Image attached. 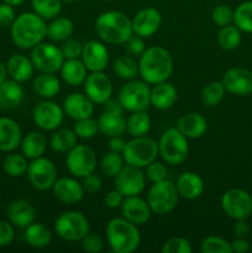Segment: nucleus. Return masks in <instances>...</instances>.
<instances>
[{
    "mask_svg": "<svg viewBox=\"0 0 252 253\" xmlns=\"http://www.w3.org/2000/svg\"><path fill=\"white\" fill-rule=\"evenodd\" d=\"M173 73V58L168 49L152 46L145 49L138 61V74L147 84L156 85L168 81Z\"/></svg>",
    "mask_w": 252,
    "mask_h": 253,
    "instance_id": "obj_1",
    "label": "nucleus"
},
{
    "mask_svg": "<svg viewBox=\"0 0 252 253\" xmlns=\"http://www.w3.org/2000/svg\"><path fill=\"white\" fill-rule=\"evenodd\" d=\"M11 40L19 48L31 49L47 36V24L36 12H22L10 26Z\"/></svg>",
    "mask_w": 252,
    "mask_h": 253,
    "instance_id": "obj_2",
    "label": "nucleus"
},
{
    "mask_svg": "<svg viewBox=\"0 0 252 253\" xmlns=\"http://www.w3.org/2000/svg\"><path fill=\"white\" fill-rule=\"evenodd\" d=\"M95 31L101 41L110 44H123L132 36L131 19L121 11H105L95 21Z\"/></svg>",
    "mask_w": 252,
    "mask_h": 253,
    "instance_id": "obj_3",
    "label": "nucleus"
},
{
    "mask_svg": "<svg viewBox=\"0 0 252 253\" xmlns=\"http://www.w3.org/2000/svg\"><path fill=\"white\" fill-rule=\"evenodd\" d=\"M106 240L111 251L132 253L141 244V235L135 224L124 217H114L106 225Z\"/></svg>",
    "mask_w": 252,
    "mask_h": 253,
    "instance_id": "obj_4",
    "label": "nucleus"
},
{
    "mask_svg": "<svg viewBox=\"0 0 252 253\" xmlns=\"http://www.w3.org/2000/svg\"><path fill=\"white\" fill-rule=\"evenodd\" d=\"M158 155L168 165H180L189 155L188 138L177 127L168 128L158 141Z\"/></svg>",
    "mask_w": 252,
    "mask_h": 253,
    "instance_id": "obj_5",
    "label": "nucleus"
},
{
    "mask_svg": "<svg viewBox=\"0 0 252 253\" xmlns=\"http://www.w3.org/2000/svg\"><path fill=\"white\" fill-rule=\"evenodd\" d=\"M158 156V142L147 136L133 137L126 142L123 157L126 165L137 168H146L156 161Z\"/></svg>",
    "mask_w": 252,
    "mask_h": 253,
    "instance_id": "obj_6",
    "label": "nucleus"
},
{
    "mask_svg": "<svg viewBox=\"0 0 252 253\" xmlns=\"http://www.w3.org/2000/svg\"><path fill=\"white\" fill-rule=\"evenodd\" d=\"M177 187L169 179H163L161 182L153 183L147 193V203L151 208V211L157 215L169 214L174 210L178 204Z\"/></svg>",
    "mask_w": 252,
    "mask_h": 253,
    "instance_id": "obj_7",
    "label": "nucleus"
},
{
    "mask_svg": "<svg viewBox=\"0 0 252 253\" xmlns=\"http://www.w3.org/2000/svg\"><path fill=\"white\" fill-rule=\"evenodd\" d=\"M118 99L130 113L145 111L151 105V88L145 81L131 79L121 86Z\"/></svg>",
    "mask_w": 252,
    "mask_h": 253,
    "instance_id": "obj_8",
    "label": "nucleus"
},
{
    "mask_svg": "<svg viewBox=\"0 0 252 253\" xmlns=\"http://www.w3.org/2000/svg\"><path fill=\"white\" fill-rule=\"evenodd\" d=\"M54 231L64 241H81L89 232V221L82 212L66 211L57 217Z\"/></svg>",
    "mask_w": 252,
    "mask_h": 253,
    "instance_id": "obj_9",
    "label": "nucleus"
},
{
    "mask_svg": "<svg viewBox=\"0 0 252 253\" xmlns=\"http://www.w3.org/2000/svg\"><path fill=\"white\" fill-rule=\"evenodd\" d=\"M30 59L35 69L40 73L52 74H56L66 61L61 48L47 42H40L34 48H31Z\"/></svg>",
    "mask_w": 252,
    "mask_h": 253,
    "instance_id": "obj_10",
    "label": "nucleus"
},
{
    "mask_svg": "<svg viewBox=\"0 0 252 253\" xmlns=\"http://www.w3.org/2000/svg\"><path fill=\"white\" fill-rule=\"evenodd\" d=\"M221 209L234 220H245L252 214V197L241 188H232L221 197Z\"/></svg>",
    "mask_w": 252,
    "mask_h": 253,
    "instance_id": "obj_11",
    "label": "nucleus"
},
{
    "mask_svg": "<svg viewBox=\"0 0 252 253\" xmlns=\"http://www.w3.org/2000/svg\"><path fill=\"white\" fill-rule=\"evenodd\" d=\"M27 178L35 189L44 190L52 189L57 180V168L54 163L48 158L37 157L29 163L27 167Z\"/></svg>",
    "mask_w": 252,
    "mask_h": 253,
    "instance_id": "obj_12",
    "label": "nucleus"
},
{
    "mask_svg": "<svg viewBox=\"0 0 252 253\" xmlns=\"http://www.w3.org/2000/svg\"><path fill=\"white\" fill-rule=\"evenodd\" d=\"M66 165L71 174L77 178H84L95 170L96 155L89 146L77 143L69 152H67Z\"/></svg>",
    "mask_w": 252,
    "mask_h": 253,
    "instance_id": "obj_13",
    "label": "nucleus"
},
{
    "mask_svg": "<svg viewBox=\"0 0 252 253\" xmlns=\"http://www.w3.org/2000/svg\"><path fill=\"white\" fill-rule=\"evenodd\" d=\"M145 187L146 174L141 168L126 165L115 177V188L124 197L141 194Z\"/></svg>",
    "mask_w": 252,
    "mask_h": 253,
    "instance_id": "obj_14",
    "label": "nucleus"
},
{
    "mask_svg": "<svg viewBox=\"0 0 252 253\" xmlns=\"http://www.w3.org/2000/svg\"><path fill=\"white\" fill-rule=\"evenodd\" d=\"M64 111L63 108L54 101H41L37 104L32 111V118L35 124L40 128L46 131H53L61 126L63 121Z\"/></svg>",
    "mask_w": 252,
    "mask_h": 253,
    "instance_id": "obj_15",
    "label": "nucleus"
},
{
    "mask_svg": "<svg viewBox=\"0 0 252 253\" xmlns=\"http://www.w3.org/2000/svg\"><path fill=\"white\" fill-rule=\"evenodd\" d=\"M84 91L94 104H104L113 95V83L103 72H91L84 82Z\"/></svg>",
    "mask_w": 252,
    "mask_h": 253,
    "instance_id": "obj_16",
    "label": "nucleus"
},
{
    "mask_svg": "<svg viewBox=\"0 0 252 253\" xmlns=\"http://www.w3.org/2000/svg\"><path fill=\"white\" fill-rule=\"evenodd\" d=\"M225 90L235 95H250L252 94V72L250 69L234 67L227 69L222 76Z\"/></svg>",
    "mask_w": 252,
    "mask_h": 253,
    "instance_id": "obj_17",
    "label": "nucleus"
},
{
    "mask_svg": "<svg viewBox=\"0 0 252 253\" xmlns=\"http://www.w3.org/2000/svg\"><path fill=\"white\" fill-rule=\"evenodd\" d=\"M132 31L142 39L153 36L162 25V15L155 7H145L140 10L131 20Z\"/></svg>",
    "mask_w": 252,
    "mask_h": 253,
    "instance_id": "obj_18",
    "label": "nucleus"
},
{
    "mask_svg": "<svg viewBox=\"0 0 252 253\" xmlns=\"http://www.w3.org/2000/svg\"><path fill=\"white\" fill-rule=\"evenodd\" d=\"M81 59L89 72H103L109 63V51L103 42L89 41L83 44Z\"/></svg>",
    "mask_w": 252,
    "mask_h": 253,
    "instance_id": "obj_19",
    "label": "nucleus"
},
{
    "mask_svg": "<svg viewBox=\"0 0 252 253\" xmlns=\"http://www.w3.org/2000/svg\"><path fill=\"white\" fill-rule=\"evenodd\" d=\"M120 209L124 219L132 222L136 226L146 224L150 220L151 212H152L147 200L142 199L138 195L124 198V202L121 204Z\"/></svg>",
    "mask_w": 252,
    "mask_h": 253,
    "instance_id": "obj_20",
    "label": "nucleus"
},
{
    "mask_svg": "<svg viewBox=\"0 0 252 253\" xmlns=\"http://www.w3.org/2000/svg\"><path fill=\"white\" fill-rule=\"evenodd\" d=\"M54 198L63 204H77L82 202L84 197V189L82 183L73 178H59L52 187Z\"/></svg>",
    "mask_w": 252,
    "mask_h": 253,
    "instance_id": "obj_21",
    "label": "nucleus"
},
{
    "mask_svg": "<svg viewBox=\"0 0 252 253\" xmlns=\"http://www.w3.org/2000/svg\"><path fill=\"white\" fill-rule=\"evenodd\" d=\"M63 111L73 120L90 118L94 113V103L86 94L72 93L63 101Z\"/></svg>",
    "mask_w": 252,
    "mask_h": 253,
    "instance_id": "obj_22",
    "label": "nucleus"
},
{
    "mask_svg": "<svg viewBox=\"0 0 252 253\" xmlns=\"http://www.w3.org/2000/svg\"><path fill=\"white\" fill-rule=\"evenodd\" d=\"M22 140V131L19 124L10 118H0V151L10 152L16 150Z\"/></svg>",
    "mask_w": 252,
    "mask_h": 253,
    "instance_id": "obj_23",
    "label": "nucleus"
},
{
    "mask_svg": "<svg viewBox=\"0 0 252 253\" xmlns=\"http://www.w3.org/2000/svg\"><path fill=\"white\" fill-rule=\"evenodd\" d=\"M175 187L179 197L193 200L199 198L204 192V180L198 173L184 172L177 178Z\"/></svg>",
    "mask_w": 252,
    "mask_h": 253,
    "instance_id": "obj_24",
    "label": "nucleus"
},
{
    "mask_svg": "<svg viewBox=\"0 0 252 253\" xmlns=\"http://www.w3.org/2000/svg\"><path fill=\"white\" fill-rule=\"evenodd\" d=\"M7 216H9V221L14 226L26 229L29 225L35 221L36 211L31 203L24 199H19L11 203L9 210H7Z\"/></svg>",
    "mask_w": 252,
    "mask_h": 253,
    "instance_id": "obj_25",
    "label": "nucleus"
},
{
    "mask_svg": "<svg viewBox=\"0 0 252 253\" xmlns=\"http://www.w3.org/2000/svg\"><path fill=\"white\" fill-rule=\"evenodd\" d=\"M177 128L187 138H199L207 132L208 121L198 113H188L180 116L177 121Z\"/></svg>",
    "mask_w": 252,
    "mask_h": 253,
    "instance_id": "obj_26",
    "label": "nucleus"
},
{
    "mask_svg": "<svg viewBox=\"0 0 252 253\" xmlns=\"http://www.w3.org/2000/svg\"><path fill=\"white\" fill-rule=\"evenodd\" d=\"M178 99V91L172 83L167 81L158 83L151 89V105L157 110H168L175 104Z\"/></svg>",
    "mask_w": 252,
    "mask_h": 253,
    "instance_id": "obj_27",
    "label": "nucleus"
},
{
    "mask_svg": "<svg viewBox=\"0 0 252 253\" xmlns=\"http://www.w3.org/2000/svg\"><path fill=\"white\" fill-rule=\"evenodd\" d=\"M7 76L15 82L25 83L30 81L34 76L35 67L31 59L27 58L24 54H14L9 58L6 63Z\"/></svg>",
    "mask_w": 252,
    "mask_h": 253,
    "instance_id": "obj_28",
    "label": "nucleus"
},
{
    "mask_svg": "<svg viewBox=\"0 0 252 253\" xmlns=\"http://www.w3.org/2000/svg\"><path fill=\"white\" fill-rule=\"evenodd\" d=\"M24 96V88L20 85L19 82L6 79L0 84V109L2 110L16 109L22 103Z\"/></svg>",
    "mask_w": 252,
    "mask_h": 253,
    "instance_id": "obj_29",
    "label": "nucleus"
},
{
    "mask_svg": "<svg viewBox=\"0 0 252 253\" xmlns=\"http://www.w3.org/2000/svg\"><path fill=\"white\" fill-rule=\"evenodd\" d=\"M61 77L68 85L78 86L84 84L86 79V67L82 62V59L74 58V59H66L62 64L61 69Z\"/></svg>",
    "mask_w": 252,
    "mask_h": 253,
    "instance_id": "obj_30",
    "label": "nucleus"
},
{
    "mask_svg": "<svg viewBox=\"0 0 252 253\" xmlns=\"http://www.w3.org/2000/svg\"><path fill=\"white\" fill-rule=\"evenodd\" d=\"M21 151L22 155L30 160H35L44 155L47 150V138L46 136L39 131H32L27 133L21 140Z\"/></svg>",
    "mask_w": 252,
    "mask_h": 253,
    "instance_id": "obj_31",
    "label": "nucleus"
},
{
    "mask_svg": "<svg viewBox=\"0 0 252 253\" xmlns=\"http://www.w3.org/2000/svg\"><path fill=\"white\" fill-rule=\"evenodd\" d=\"M99 131L108 137L121 136L126 131V119L124 115H116L104 111L98 119Z\"/></svg>",
    "mask_w": 252,
    "mask_h": 253,
    "instance_id": "obj_32",
    "label": "nucleus"
},
{
    "mask_svg": "<svg viewBox=\"0 0 252 253\" xmlns=\"http://www.w3.org/2000/svg\"><path fill=\"white\" fill-rule=\"evenodd\" d=\"M25 240L34 249H44L52 241V232L41 222H32L25 230Z\"/></svg>",
    "mask_w": 252,
    "mask_h": 253,
    "instance_id": "obj_33",
    "label": "nucleus"
},
{
    "mask_svg": "<svg viewBox=\"0 0 252 253\" xmlns=\"http://www.w3.org/2000/svg\"><path fill=\"white\" fill-rule=\"evenodd\" d=\"M34 90L42 98H53L61 90L59 79L52 73H40L34 79Z\"/></svg>",
    "mask_w": 252,
    "mask_h": 253,
    "instance_id": "obj_34",
    "label": "nucleus"
},
{
    "mask_svg": "<svg viewBox=\"0 0 252 253\" xmlns=\"http://www.w3.org/2000/svg\"><path fill=\"white\" fill-rule=\"evenodd\" d=\"M77 138L74 130L71 128H58L53 132L49 140V146L54 152L67 153L77 145Z\"/></svg>",
    "mask_w": 252,
    "mask_h": 253,
    "instance_id": "obj_35",
    "label": "nucleus"
},
{
    "mask_svg": "<svg viewBox=\"0 0 252 253\" xmlns=\"http://www.w3.org/2000/svg\"><path fill=\"white\" fill-rule=\"evenodd\" d=\"M74 24L68 17H54L47 25V36L57 42H63L73 35Z\"/></svg>",
    "mask_w": 252,
    "mask_h": 253,
    "instance_id": "obj_36",
    "label": "nucleus"
},
{
    "mask_svg": "<svg viewBox=\"0 0 252 253\" xmlns=\"http://www.w3.org/2000/svg\"><path fill=\"white\" fill-rule=\"evenodd\" d=\"M151 116L145 111H136L131 113L128 119L126 120V131L130 133L132 137H140V136H146V133L151 128Z\"/></svg>",
    "mask_w": 252,
    "mask_h": 253,
    "instance_id": "obj_37",
    "label": "nucleus"
},
{
    "mask_svg": "<svg viewBox=\"0 0 252 253\" xmlns=\"http://www.w3.org/2000/svg\"><path fill=\"white\" fill-rule=\"evenodd\" d=\"M241 43V31L235 25H226L220 29L217 34V44L221 49L232 51Z\"/></svg>",
    "mask_w": 252,
    "mask_h": 253,
    "instance_id": "obj_38",
    "label": "nucleus"
},
{
    "mask_svg": "<svg viewBox=\"0 0 252 253\" xmlns=\"http://www.w3.org/2000/svg\"><path fill=\"white\" fill-rule=\"evenodd\" d=\"M114 72L116 76L125 81L135 79L138 74V62L132 56H120L115 59L113 64Z\"/></svg>",
    "mask_w": 252,
    "mask_h": 253,
    "instance_id": "obj_39",
    "label": "nucleus"
},
{
    "mask_svg": "<svg viewBox=\"0 0 252 253\" xmlns=\"http://www.w3.org/2000/svg\"><path fill=\"white\" fill-rule=\"evenodd\" d=\"M234 22L240 31L252 34V0L241 2L235 9Z\"/></svg>",
    "mask_w": 252,
    "mask_h": 253,
    "instance_id": "obj_40",
    "label": "nucleus"
},
{
    "mask_svg": "<svg viewBox=\"0 0 252 253\" xmlns=\"http://www.w3.org/2000/svg\"><path fill=\"white\" fill-rule=\"evenodd\" d=\"M27 167H29V163H27L26 157L24 155H17V153L6 156L2 162L4 172L12 178L24 175L27 172Z\"/></svg>",
    "mask_w": 252,
    "mask_h": 253,
    "instance_id": "obj_41",
    "label": "nucleus"
},
{
    "mask_svg": "<svg viewBox=\"0 0 252 253\" xmlns=\"http://www.w3.org/2000/svg\"><path fill=\"white\" fill-rule=\"evenodd\" d=\"M32 9L44 20H52L62 10V0H31Z\"/></svg>",
    "mask_w": 252,
    "mask_h": 253,
    "instance_id": "obj_42",
    "label": "nucleus"
},
{
    "mask_svg": "<svg viewBox=\"0 0 252 253\" xmlns=\"http://www.w3.org/2000/svg\"><path fill=\"white\" fill-rule=\"evenodd\" d=\"M124 157L121 153L110 152L106 153L100 161V170L105 177L115 178L116 174L124 168Z\"/></svg>",
    "mask_w": 252,
    "mask_h": 253,
    "instance_id": "obj_43",
    "label": "nucleus"
},
{
    "mask_svg": "<svg viewBox=\"0 0 252 253\" xmlns=\"http://www.w3.org/2000/svg\"><path fill=\"white\" fill-rule=\"evenodd\" d=\"M225 86L222 82H210L203 88L202 101L207 106H216L222 101L225 95Z\"/></svg>",
    "mask_w": 252,
    "mask_h": 253,
    "instance_id": "obj_44",
    "label": "nucleus"
},
{
    "mask_svg": "<svg viewBox=\"0 0 252 253\" xmlns=\"http://www.w3.org/2000/svg\"><path fill=\"white\" fill-rule=\"evenodd\" d=\"M202 253H232L231 244L219 236H208L200 244Z\"/></svg>",
    "mask_w": 252,
    "mask_h": 253,
    "instance_id": "obj_45",
    "label": "nucleus"
},
{
    "mask_svg": "<svg viewBox=\"0 0 252 253\" xmlns=\"http://www.w3.org/2000/svg\"><path fill=\"white\" fill-rule=\"evenodd\" d=\"M73 130L78 137L89 140V138H93L99 132V124L95 119L90 116V118L76 120Z\"/></svg>",
    "mask_w": 252,
    "mask_h": 253,
    "instance_id": "obj_46",
    "label": "nucleus"
},
{
    "mask_svg": "<svg viewBox=\"0 0 252 253\" xmlns=\"http://www.w3.org/2000/svg\"><path fill=\"white\" fill-rule=\"evenodd\" d=\"M192 245L184 237H172L161 247L162 253H192Z\"/></svg>",
    "mask_w": 252,
    "mask_h": 253,
    "instance_id": "obj_47",
    "label": "nucleus"
},
{
    "mask_svg": "<svg viewBox=\"0 0 252 253\" xmlns=\"http://www.w3.org/2000/svg\"><path fill=\"white\" fill-rule=\"evenodd\" d=\"M211 20L217 26H226L234 21V11L227 5H217L212 9Z\"/></svg>",
    "mask_w": 252,
    "mask_h": 253,
    "instance_id": "obj_48",
    "label": "nucleus"
},
{
    "mask_svg": "<svg viewBox=\"0 0 252 253\" xmlns=\"http://www.w3.org/2000/svg\"><path fill=\"white\" fill-rule=\"evenodd\" d=\"M81 242L84 251L89 253H98L100 252L104 247L103 239H101L100 235L95 234V232L89 231L88 234L81 240Z\"/></svg>",
    "mask_w": 252,
    "mask_h": 253,
    "instance_id": "obj_49",
    "label": "nucleus"
},
{
    "mask_svg": "<svg viewBox=\"0 0 252 253\" xmlns=\"http://www.w3.org/2000/svg\"><path fill=\"white\" fill-rule=\"evenodd\" d=\"M167 167L162 162H158V161H153L152 163H150L146 167V177L152 183H157L163 179H167Z\"/></svg>",
    "mask_w": 252,
    "mask_h": 253,
    "instance_id": "obj_50",
    "label": "nucleus"
},
{
    "mask_svg": "<svg viewBox=\"0 0 252 253\" xmlns=\"http://www.w3.org/2000/svg\"><path fill=\"white\" fill-rule=\"evenodd\" d=\"M61 51L66 59L79 58V57L82 56V51H83V44H82V42L78 41V40L71 39V37H69L66 41H63Z\"/></svg>",
    "mask_w": 252,
    "mask_h": 253,
    "instance_id": "obj_51",
    "label": "nucleus"
},
{
    "mask_svg": "<svg viewBox=\"0 0 252 253\" xmlns=\"http://www.w3.org/2000/svg\"><path fill=\"white\" fill-rule=\"evenodd\" d=\"M125 48L127 53L132 57H140L145 52L146 44L143 42L142 37L140 36H131L127 41L125 42Z\"/></svg>",
    "mask_w": 252,
    "mask_h": 253,
    "instance_id": "obj_52",
    "label": "nucleus"
},
{
    "mask_svg": "<svg viewBox=\"0 0 252 253\" xmlns=\"http://www.w3.org/2000/svg\"><path fill=\"white\" fill-rule=\"evenodd\" d=\"M15 237V231L10 221L0 220V247L9 246Z\"/></svg>",
    "mask_w": 252,
    "mask_h": 253,
    "instance_id": "obj_53",
    "label": "nucleus"
},
{
    "mask_svg": "<svg viewBox=\"0 0 252 253\" xmlns=\"http://www.w3.org/2000/svg\"><path fill=\"white\" fill-rule=\"evenodd\" d=\"M16 19L14 6L2 2L0 4V27H10Z\"/></svg>",
    "mask_w": 252,
    "mask_h": 253,
    "instance_id": "obj_54",
    "label": "nucleus"
},
{
    "mask_svg": "<svg viewBox=\"0 0 252 253\" xmlns=\"http://www.w3.org/2000/svg\"><path fill=\"white\" fill-rule=\"evenodd\" d=\"M82 185H83L84 192L96 193L101 189V179L98 177V175L91 173V174L86 175V177L83 178Z\"/></svg>",
    "mask_w": 252,
    "mask_h": 253,
    "instance_id": "obj_55",
    "label": "nucleus"
},
{
    "mask_svg": "<svg viewBox=\"0 0 252 253\" xmlns=\"http://www.w3.org/2000/svg\"><path fill=\"white\" fill-rule=\"evenodd\" d=\"M124 198L125 197H124V195L115 188V189L108 192V194L104 198V202H105V205L109 209H118V208H120L121 204H123Z\"/></svg>",
    "mask_w": 252,
    "mask_h": 253,
    "instance_id": "obj_56",
    "label": "nucleus"
},
{
    "mask_svg": "<svg viewBox=\"0 0 252 253\" xmlns=\"http://www.w3.org/2000/svg\"><path fill=\"white\" fill-rule=\"evenodd\" d=\"M103 105H104V111H106V113L116 114V115H124V111H125L123 104L120 103L119 99L118 100H115V99L110 98L109 100H106Z\"/></svg>",
    "mask_w": 252,
    "mask_h": 253,
    "instance_id": "obj_57",
    "label": "nucleus"
},
{
    "mask_svg": "<svg viewBox=\"0 0 252 253\" xmlns=\"http://www.w3.org/2000/svg\"><path fill=\"white\" fill-rule=\"evenodd\" d=\"M231 250L235 253H246L250 250V242L246 237H237L231 242Z\"/></svg>",
    "mask_w": 252,
    "mask_h": 253,
    "instance_id": "obj_58",
    "label": "nucleus"
},
{
    "mask_svg": "<svg viewBox=\"0 0 252 253\" xmlns=\"http://www.w3.org/2000/svg\"><path fill=\"white\" fill-rule=\"evenodd\" d=\"M126 142L124 141V138L121 136H114V137H110V141H109V148L113 152H118L123 155V151L125 148Z\"/></svg>",
    "mask_w": 252,
    "mask_h": 253,
    "instance_id": "obj_59",
    "label": "nucleus"
},
{
    "mask_svg": "<svg viewBox=\"0 0 252 253\" xmlns=\"http://www.w3.org/2000/svg\"><path fill=\"white\" fill-rule=\"evenodd\" d=\"M234 234L236 237H246L250 234V226L245 220H236V224L234 225Z\"/></svg>",
    "mask_w": 252,
    "mask_h": 253,
    "instance_id": "obj_60",
    "label": "nucleus"
},
{
    "mask_svg": "<svg viewBox=\"0 0 252 253\" xmlns=\"http://www.w3.org/2000/svg\"><path fill=\"white\" fill-rule=\"evenodd\" d=\"M7 78V68H6V64L2 63L1 61H0V84L2 83V82L6 81Z\"/></svg>",
    "mask_w": 252,
    "mask_h": 253,
    "instance_id": "obj_61",
    "label": "nucleus"
},
{
    "mask_svg": "<svg viewBox=\"0 0 252 253\" xmlns=\"http://www.w3.org/2000/svg\"><path fill=\"white\" fill-rule=\"evenodd\" d=\"M26 0H2V2H6V4L11 5V6H19V5L24 4Z\"/></svg>",
    "mask_w": 252,
    "mask_h": 253,
    "instance_id": "obj_62",
    "label": "nucleus"
},
{
    "mask_svg": "<svg viewBox=\"0 0 252 253\" xmlns=\"http://www.w3.org/2000/svg\"><path fill=\"white\" fill-rule=\"evenodd\" d=\"M73 1H76V0H62V2H67V4H71Z\"/></svg>",
    "mask_w": 252,
    "mask_h": 253,
    "instance_id": "obj_63",
    "label": "nucleus"
},
{
    "mask_svg": "<svg viewBox=\"0 0 252 253\" xmlns=\"http://www.w3.org/2000/svg\"><path fill=\"white\" fill-rule=\"evenodd\" d=\"M105 1H110V0H105Z\"/></svg>",
    "mask_w": 252,
    "mask_h": 253,
    "instance_id": "obj_64",
    "label": "nucleus"
}]
</instances>
